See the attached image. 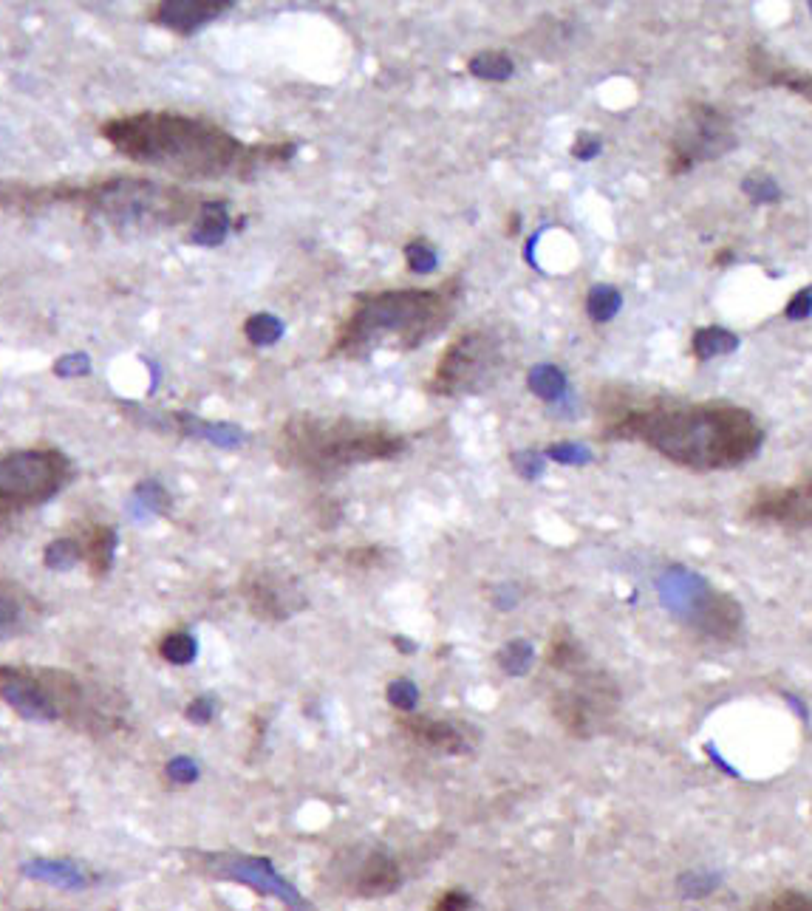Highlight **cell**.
Instances as JSON below:
<instances>
[{"label":"cell","mask_w":812,"mask_h":911,"mask_svg":"<svg viewBox=\"0 0 812 911\" xmlns=\"http://www.w3.org/2000/svg\"><path fill=\"white\" fill-rule=\"evenodd\" d=\"M100 136L128 162L165 170L187 182L249 179L258 170L286 165L295 142L247 145L213 119L176 111H139L102 122Z\"/></svg>","instance_id":"6da1fadb"},{"label":"cell","mask_w":812,"mask_h":911,"mask_svg":"<svg viewBox=\"0 0 812 911\" xmlns=\"http://www.w3.org/2000/svg\"><path fill=\"white\" fill-rule=\"evenodd\" d=\"M603 436L609 442H640L694 473L736 470L753 462L764 445L756 414L719 399H648L643 405L612 408L603 416Z\"/></svg>","instance_id":"7a4b0ae2"},{"label":"cell","mask_w":812,"mask_h":911,"mask_svg":"<svg viewBox=\"0 0 812 911\" xmlns=\"http://www.w3.org/2000/svg\"><path fill=\"white\" fill-rule=\"evenodd\" d=\"M54 204H68L114 232H159L193 221L201 199L184 193L182 187L142 176H111L91 184L51 187L0 182V210L34 216Z\"/></svg>","instance_id":"3957f363"},{"label":"cell","mask_w":812,"mask_h":911,"mask_svg":"<svg viewBox=\"0 0 812 911\" xmlns=\"http://www.w3.org/2000/svg\"><path fill=\"white\" fill-rule=\"evenodd\" d=\"M462 298L459 278L436 289H385L357 295L337 323L326 357L368 360L380 351H416L448 329Z\"/></svg>","instance_id":"277c9868"},{"label":"cell","mask_w":812,"mask_h":911,"mask_svg":"<svg viewBox=\"0 0 812 911\" xmlns=\"http://www.w3.org/2000/svg\"><path fill=\"white\" fill-rule=\"evenodd\" d=\"M408 448L405 436L351 416L295 414L283 422L275 456L283 467L309 476H334L348 467L397 459Z\"/></svg>","instance_id":"5b68a950"},{"label":"cell","mask_w":812,"mask_h":911,"mask_svg":"<svg viewBox=\"0 0 812 911\" xmlns=\"http://www.w3.org/2000/svg\"><path fill=\"white\" fill-rule=\"evenodd\" d=\"M0 699L26 722H74L88 733L111 730L108 716L88 705L83 682L63 668L0 665Z\"/></svg>","instance_id":"8992f818"},{"label":"cell","mask_w":812,"mask_h":911,"mask_svg":"<svg viewBox=\"0 0 812 911\" xmlns=\"http://www.w3.org/2000/svg\"><path fill=\"white\" fill-rule=\"evenodd\" d=\"M74 479V462L57 448H29L0 459V530L15 515L57 498Z\"/></svg>","instance_id":"52a82bcc"},{"label":"cell","mask_w":812,"mask_h":911,"mask_svg":"<svg viewBox=\"0 0 812 911\" xmlns=\"http://www.w3.org/2000/svg\"><path fill=\"white\" fill-rule=\"evenodd\" d=\"M566 677H572V682L566 688H558L549 702L552 716L575 739H592L603 733L614 719L620 708V688L614 685L612 677H606L589 663H583L575 671H566Z\"/></svg>","instance_id":"ba28073f"},{"label":"cell","mask_w":812,"mask_h":911,"mask_svg":"<svg viewBox=\"0 0 812 911\" xmlns=\"http://www.w3.org/2000/svg\"><path fill=\"white\" fill-rule=\"evenodd\" d=\"M501 365V340L487 329L459 334L450 343L428 380V391L436 397H464L484 391Z\"/></svg>","instance_id":"9c48e42d"},{"label":"cell","mask_w":812,"mask_h":911,"mask_svg":"<svg viewBox=\"0 0 812 911\" xmlns=\"http://www.w3.org/2000/svg\"><path fill=\"white\" fill-rule=\"evenodd\" d=\"M739 145L728 114L713 108L708 102H691L680 116L674 136L668 139V159L665 167L671 176H682L696 165L716 162Z\"/></svg>","instance_id":"30bf717a"},{"label":"cell","mask_w":812,"mask_h":911,"mask_svg":"<svg viewBox=\"0 0 812 911\" xmlns=\"http://www.w3.org/2000/svg\"><path fill=\"white\" fill-rule=\"evenodd\" d=\"M745 521L787 532L812 530V470L784 484L756 487L745 504Z\"/></svg>","instance_id":"8fae6325"},{"label":"cell","mask_w":812,"mask_h":911,"mask_svg":"<svg viewBox=\"0 0 812 911\" xmlns=\"http://www.w3.org/2000/svg\"><path fill=\"white\" fill-rule=\"evenodd\" d=\"M241 595L247 609L264 623H283L306 606L298 580L286 578L275 569H252L241 580Z\"/></svg>","instance_id":"7c38bea8"},{"label":"cell","mask_w":812,"mask_h":911,"mask_svg":"<svg viewBox=\"0 0 812 911\" xmlns=\"http://www.w3.org/2000/svg\"><path fill=\"white\" fill-rule=\"evenodd\" d=\"M688 623L699 634H705L708 640L733 643V640H739V634L745 629V612H742L739 600H733L725 592H716V589L702 583L699 595L691 597Z\"/></svg>","instance_id":"4fadbf2b"},{"label":"cell","mask_w":812,"mask_h":911,"mask_svg":"<svg viewBox=\"0 0 812 911\" xmlns=\"http://www.w3.org/2000/svg\"><path fill=\"white\" fill-rule=\"evenodd\" d=\"M207 869L216 878L238 880L244 886H252L264 895H275L286 900L289 906H303L300 895L286 883V880L272 869V863L266 858H247V855H204Z\"/></svg>","instance_id":"5bb4252c"},{"label":"cell","mask_w":812,"mask_h":911,"mask_svg":"<svg viewBox=\"0 0 812 911\" xmlns=\"http://www.w3.org/2000/svg\"><path fill=\"white\" fill-rule=\"evenodd\" d=\"M230 9L232 0H162L150 6V23L176 34H196Z\"/></svg>","instance_id":"9a60e30c"},{"label":"cell","mask_w":812,"mask_h":911,"mask_svg":"<svg viewBox=\"0 0 812 911\" xmlns=\"http://www.w3.org/2000/svg\"><path fill=\"white\" fill-rule=\"evenodd\" d=\"M167 431H176L184 439H201V442H210V445L224 450L241 448L247 442V433L232 422H210V419L184 414V411L167 414Z\"/></svg>","instance_id":"2e32d148"},{"label":"cell","mask_w":812,"mask_h":911,"mask_svg":"<svg viewBox=\"0 0 812 911\" xmlns=\"http://www.w3.org/2000/svg\"><path fill=\"white\" fill-rule=\"evenodd\" d=\"M747 60H750V71L767 85H776V88H784V91H790V94H796L804 102H810L812 105V74L810 71H801V68L793 66H784L779 60H773L767 51L762 49H753L747 54Z\"/></svg>","instance_id":"e0dca14e"},{"label":"cell","mask_w":812,"mask_h":911,"mask_svg":"<svg viewBox=\"0 0 812 911\" xmlns=\"http://www.w3.org/2000/svg\"><path fill=\"white\" fill-rule=\"evenodd\" d=\"M402 728L408 730L419 745L433 747V750H442V753H464L467 750V742H464L459 728L445 722V719H431L425 713H405Z\"/></svg>","instance_id":"ac0fdd59"},{"label":"cell","mask_w":812,"mask_h":911,"mask_svg":"<svg viewBox=\"0 0 812 911\" xmlns=\"http://www.w3.org/2000/svg\"><path fill=\"white\" fill-rule=\"evenodd\" d=\"M232 230V216L230 204L221 199L201 201L199 213L193 218V227H190V244L196 247H221L227 241V235Z\"/></svg>","instance_id":"d6986e66"},{"label":"cell","mask_w":812,"mask_h":911,"mask_svg":"<svg viewBox=\"0 0 812 911\" xmlns=\"http://www.w3.org/2000/svg\"><path fill=\"white\" fill-rule=\"evenodd\" d=\"M399 883H402V875H399L397 861H391L385 852H371L357 875V892L363 897H385L397 892Z\"/></svg>","instance_id":"ffe728a7"},{"label":"cell","mask_w":812,"mask_h":911,"mask_svg":"<svg viewBox=\"0 0 812 911\" xmlns=\"http://www.w3.org/2000/svg\"><path fill=\"white\" fill-rule=\"evenodd\" d=\"M23 875L32 880H40V883H49V886H60V889H83V886L91 883V878L85 875L77 863L46 861V858L23 863Z\"/></svg>","instance_id":"44dd1931"},{"label":"cell","mask_w":812,"mask_h":911,"mask_svg":"<svg viewBox=\"0 0 812 911\" xmlns=\"http://www.w3.org/2000/svg\"><path fill=\"white\" fill-rule=\"evenodd\" d=\"M116 547H119V535L114 527H91V532L83 538V561L88 564V572L94 578H105L111 572L116 558Z\"/></svg>","instance_id":"7402d4cb"},{"label":"cell","mask_w":812,"mask_h":911,"mask_svg":"<svg viewBox=\"0 0 812 911\" xmlns=\"http://www.w3.org/2000/svg\"><path fill=\"white\" fill-rule=\"evenodd\" d=\"M736 348H739V334L730 332L725 326H702L691 337V354L699 363H708L722 354H733Z\"/></svg>","instance_id":"603a6c76"},{"label":"cell","mask_w":812,"mask_h":911,"mask_svg":"<svg viewBox=\"0 0 812 911\" xmlns=\"http://www.w3.org/2000/svg\"><path fill=\"white\" fill-rule=\"evenodd\" d=\"M467 71L487 83H504L515 74V63L507 51H479L467 60Z\"/></svg>","instance_id":"cb8c5ba5"},{"label":"cell","mask_w":812,"mask_h":911,"mask_svg":"<svg viewBox=\"0 0 812 911\" xmlns=\"http://www.w3.org/2000/svg\"><path fill=\"white\" fill-rule=\"evenodd\" d=\"M173 507V498L159 481H139L131 493V510L136 518L165 515Z\"/></svg>","instance_id":"d4e9b609"},{"label":"cell","mask_w":812,"mask_h":911,"mask_svg":"<svg viewBox=\"0 0 812 911\" xmlns=\"http://www.w3.org/2000/svg\"><path fill=\"white\" fill-rule=\"evenodd\" d=\"M527 388L544 402H558L566 394V374L552 363L532 365L527 374Z\"/></svg>","instance_id":"484cf974"},{"label":"cell","mask_w":812,"mask_h":911,"mask_svg":"<svg viewBox=\"0 0 812 911\" xmlns=\"http://www.w3.org/2000/svg\"><path fill=\"white\" fill-rule=\"evenodd\" d=\"M80 564H83V541L80 538L63 535V538L49 541L43 549V566L51 572H71Z\"/></svg>","instance_id":"4316f807"},{"label":"cell","mask_w":812,"mask_h":911,"mask_svg":"<svg viewBox=\"0 0 812 911\" xmlns=\"http://www.w3.org/2000/svg\"><path fill=\"white\" fill-rule=\"evenodd\" d=\"M623 309V295L609 283H597L586 295V315L592 323H609Z\"/></svg>","instance_id":"83f0119b"},{"label":"cell","mask_w":812,"mask_h":911,"mask_svg":"<svg viewBox=\"0 0 812 911\" xmlns=\"http://www.w3.org/2000/svg\"><path fill=\"white\" fill-rule=\"evenodd\" d=\"M162 660L170 665H190L199 657V640L190 631H170L159 643Z\"/></svg>","instance_id":"f1b7e54d"},{"label":"cell","mask_w":812,"mask_h":911,"mask_svg":"<svg viewBox=\"0 0 812 911\" xmlns=\"http://www.w3.org/2000/svg\"><path fill=\"white\" fill-rule=\"evenodd\" d=\"M283 332H286V326H283L281 317L269 315V312H258V315L247 317V323H244V337L255 348L275 346L283 337Z\"/></svg>","instance_id":"f546056e"},{"label":"cell","mask_w":812,"mask_h":911,"mask_svg":"<svg viewBox=\"0 0 812 911\" xmlns=\"http://www.w3.org/2000/svg\"><path fill=\"white\" fill-rule=\"evenodd\" d=\"M750 911H812V892H796V889H781L762 895Z\"/></svg>","instance_id":"4dcf8cb0"},{"label":"cell","mask_w":812,"mask_h":911,"mask_svg":"<svg viewBox=\"0 0 812 911\" xmlns=\"http://www.w3.org/2000/svg\"><path fill=\"white\" fill-rule=\"evenodd\" d=\"M742 193L753 204H776L781 201V184L767 170H753L742 179Z\"/></svg>","instance_id":"1f68e13d"},{"label":"cell","mask_w":812,"mask_h":911,"mask_svg":"<svg viewBox=\"0 0 812 911\" xmlns=\"http://www.w3.org/2000/svg\"><path fill=\"white\" fill-rule=\"evenodd\" d=\"M532 660H535V651H532V646L527 640H510L507 646L498 651V665H501L510 677L527 674Z\"/></svg>","instance_id":"d6a6232c"},{"label":"cell","mask_w":812,"mask_h":911,"mask_svg":"<svg viewBox=\"0 0 812 911\" xmlns=\"http://www.w3.org/2000/svg\"><path fill=\"white\" fill-rule=\"evenodd\" d=\"M26 629V603L17 595H0V640Z\"/></svg>","instance_id":"836d02e7"},{"label":"cell","mask_w":812,"mask_h":911,"mask_svg":"<svg viewBox=\"0 0 812 911\" xmlns=\"http://www.w3.org/2000/svg\"><path fill=\"white\" fill-rule=\"evenodd\" d=\"M405 261H408V269L414 275H431V272H436V266H439L436 249L428 241H422V238L405 244Z\"/></svg>","instance_id":"e575fe53"},{"label":"cell","mask_w":812,"mask_h":911,"mask_svg":"<svg viewBox=\"0 0 812 911\" xmlns=\"http://www.w3.org/2000/svg\"><path fill=\"white\" fill-rule=\"evenodd\" d=\"M385 696H388V702H391L397 711L414 713L416 702H419V688H416L411 680H405V677H402V680H394L391 685H388Z\"/></svg>","instance_id":"d590c367"},{"label":"cell","mask_w":812,"mask_h":911,"mask_svg":"<svg viewBox=\"0 0 812 911\" xmlns=\"http://www.w3.org/2000/svg\"><path fill=\"white\" fill-rule=\"evenodd\" d=\"M88 374H91V357H88V354H80V351L66 354V357H60V360L54 363V377H60V380L88 377Z\"/></svg>","instance_id":"8d00e7d4"},{"label":"cell","mask_w":812,"mask_h":911,"mask_svg":"<svg viewBox=\"0 0 812 911\" xmlns=\"http://www.w3.org/2000/svg\"><path fill=\"white\" fill-rule=\"evenodd\" d=\"M165 776L173 784H196L201 776L199 764L196 759H190V756H173L170 762L165 764Z\"/></svg>","instance_id":"74e56055"},{"label":"cell","mask_w":812,"mask_h":911,"mask_svg":"<svg viewBox=\"0 0 812 911\" xmlns=\"http://www.w3.org/2000/svg\"><path fill=\"white\" fill-rule=\"evenodd\" d=\"M213 716H216V696L213 694L196 696V699H190L187 708H184V719H187L190 725H210Z\"/></svg>","instance_id":"f35d334b"},{"label":"cell","mask_w":812,"mask_h":911,"mask_svg":"<svg viewBox=\"0 0 812 911\" xmlns=\"http://www.w3.org/2000/svg\"><path fill=\"white\" fill-rule=\"evenodd\" d=\"M547 456L558 464H586L592 462V450L583 448L578 442H558L547 450Z\"/></svg>","instance_id":"ab89813d"},{"label":"cell","mask_w":812,"mask_h":911,"mask_svg":"<svg viewBox=\"0 0 812 911\" xmlns=\"http://www.w3.org/2000/svg\"><path fill=\"white\" fill-rule=\"evenodd\" d=\"M513 467L521 479L535 481L544 473V456L535 450H521V453H513Z\"/></svg>","instance_id":"60d3db41"},{"label":"cell","mask_w":812,"mask_h":911,"mask_svg":"<svg viewBox=\"0 0 812 911\" xmlns=\"http://www.w3.org/2000/svg\"><path fill=\"white\" fill-rule=\"evenodd\" d=\"M600 150H603V139L597 136V133L589 131H580L575 136V142H572V156L578 159V162H592L600 156Z\"/></svg>","instance_id":"b9f144b4"},{"label":"cell","mask_w":812,"mask_h":911,"mask_svg":"<svg viewBox=\"0 0 812 911\" xmlns=\"http://www.w3.org/2000/svg\"><path fill=\"white\" fill-rule=\"evenodd\" d=\"M812 315V286H804V289H798L796 295L790 298V303L784 306V317L787 320H793V323H801V320H807Z\"/></svg>","instance_id":"7bdbcfd3"},{"label":"cell","mask_w":812,"mask_h":911,"mask_svg":"<svg viewBox=\"0 0 812 911\" xmlns=\"http://www.w3.org/2000/svg\"><path fill=\"white\" fill-rule=\"evenodd\" d=\"M470 906H473V897L467 895V892L453 889V892H445V895L436 900L433 911H467Z\"/></svg>","instance_id":"ee69618b"},{"label":"cell","mask_w":812,"mask_h":911,"mask_svg":"<svg viewBox=\"0 0 812 911\" xmlns=\"http://www.w3.org/2000/svg\"><path fill=\"white\" fill-rule=\"evenodd\" d=\"M680 886L688 897H702L708 895L711 889H716V880L708 878V875H685Z\"/></svg>","instance_id":"f6af8a7d"},{"label":"cell","mask_w":812,"mask_h":911,"mask_svg":"<svg viewBox=\"0 0 812 911\" xmlns=\"http://www.w3.org/2000/svg\"><path fill=\"white\" fill-rule=\"evenodd\" d=\"M348 564L363 566V569L374 566L377 564V549H351L348 552Z\"/></svg>","instance_id":"bcb514c9"},{"label":"cell","mask_w":812,"mask_h":911,"mask_svg":"<svg viewBox=\"0 0 812 911\" xmlns=\"http://www.w3.org/2000/svg\"><path fill=\"white\" fill-rule=\"evenodd\" d=\"M394 643H397L402 654H414V651H416L414 640H405V637H394Z\"/></svg>","instance_id":"7dc6e473"},{"label":"cell","mask_w":812,"mask_h":911,"mask_svg":"<svg viewBox=\"0 0 812 911\" xmlns=\"http://www.w3.org/2000/svg\"><path fill=\"white\" fill-rule=\"evenodd\" d=\"M810 12H812V3H810Z\"/></svg>","instance_id":"c3c4849f"}]
</instances>
